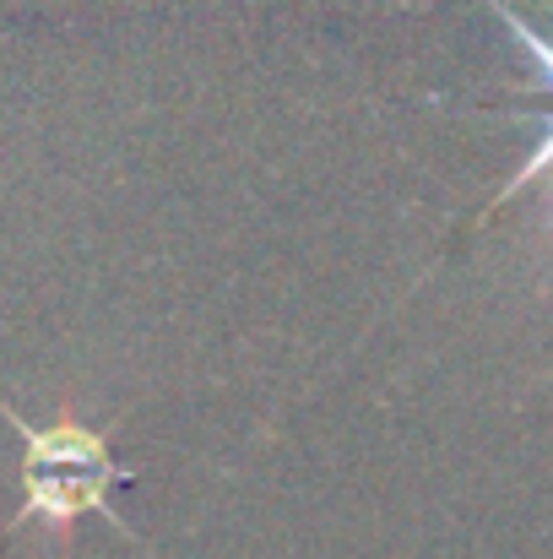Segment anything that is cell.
<instances>
[{"label":"cell","instance_id":"3","mask_svg":"<svg viewBox=\"0 0 553 559\" xmlns=\"http://www.w3.org/2000/svg\"><path fill=\"white\" fill-rule=\"evenodd\" d=\"M538 180H549V223H553V109L543 115V142L532 147V158L500 186V195H494V206H505L510 195H521L527 186H538Z\"/></svg>","mask_w":553,"mask_h":559},{"label":"cell","instance_id":"1","mask_svg":"<svg viewBox=\"0 0 553 559\" xmlns=\"http://www.w3.org/2000/svg\"><path fill=\"white\" fill-rule=\"evenodd\" d=\"M0 418L11 424V435L22 440V511L11 516V533L16 527H44L49 538H71V527L93 511L104 516L109 527L125 533L120 511H109V495L115 484H125L131 473L115 462L109 440L98 429H87L71 407H60L55 424H33L22 418L5 396H0ZM131 538V533H125Z\"/></svg>","mask_w":553,"mask_h":559},{"label":"cell","instance_id":"2","mask_svg":"<svg viewBox=\"0 0 553 559\" xmlns=\"http://www.w3.org/2000/svg\"><path fill=\"white\" fill-rule=\"evenodd\" d=\"M489 11H494V16L505 22V33H510V38H516V44L532 55V66H538V93H553V38H543L532 22H521L505 0H489Z\"/></svg>","mask_w":553,"mask_h":559}]
</instances>
